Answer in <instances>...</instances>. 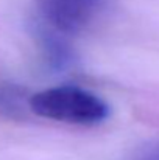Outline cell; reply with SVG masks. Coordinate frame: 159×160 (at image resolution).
I'll return each mask as SVG.
<instances>
[{"mask_svg":"<svg viewBox=\"0 0 159 160\" xmlns=\"http://www.w3.org/2000/svg\"><path fill=\"white\" fill-rule=\"evenodd\" d=\"M28 106L42 118L80 126L98 124L109 115V107L98 95L77 86L41 90L30 97Z\"/></svg>","mask_w":159,"mask_h":160,"instance_id":"obj_1","label":"cell"},{"mask_svg":"<svg viewBox=\"0 0 159 160\" xmlns=\"http://www.w3.org/2000/svg\"><path fill=\"white\" fill-rule=\"evenodd\" d=\"M134 160H159V138L142 146Z\"/></svg>","mask_w":159,"mask_h":160,"instance_id":"obj_3","label":"cell"},{"mask_svg":"<svg viewBox=\"0 0 159 160\" xmlns=\"http://www.w3.org/2000/svg\"><path fill=\"white\" fill-rule=\"evenodd\" d=\"M100 0H38L41 20L55 33L77 34L95 17Z\"/></svg>","mask_w":159,"mask_h":160,"instance_id":"obj_2","label":"cell"}]
</instances>
